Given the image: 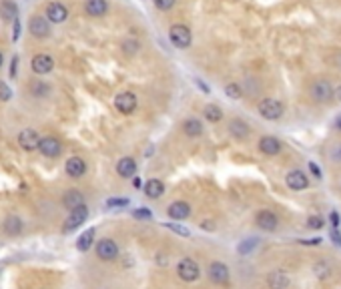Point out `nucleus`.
I'll return each mask as SVG.
<instances>
[{"instance_id":"obj_1","label":"nucleus","mask_w":341,"mask_h":289,"mask_svg":"<svg viewBox=\"0 0 341 289\" xmlns=\"http://www.w3.org/2000/svg\"><path fill=\"white\" fill-rule=\"evenodd\" d=\"M309 95H311V99H313L315 103H327V101H331V97L335 95V89H333V85H331L329 80L319 78V80H315V82L311 85Z\"/></svg>"},{"instance_id":"obj_2","label":"nucleus","mask_w":341,"mask_h":289,"mask_svg":"<svg viewBox=\"0 0 341 289\" xmlns=\"http://www.w3.org/2000/svg\"><path fill=\"white\" fill-rule=\"evenodd\" d=\"M177 273H179V277H181L183 281L191 283V281H197V279H199L201 269H199L197 261H193L191 257H185V259H181V261L177 263Z\"/></svg>"},{"instance_id":"obj_3","label":"nucleus","mask_w":341,"mask_h":289,"mask_svg":"<svg viewBox=\"0 0 341 289\" xmlns=\"http://www.w3.org/2000/svg\"><path fill=\"white\" fill-rule=\"evenodd\" d=\"M257 111H259V115L263 116V118H267V120H277V118L283 116L285 109L277 99H263V101L259 103Z\"/></svg>"},{"instance_id":"obj_4","label":"nucleus","mask_w":341,"mask_h":289,"mask_svg":"<svg viewBox=\"0 0 341 289\" xmlns=\"http://www.w3.org/2000/svg\"><path fill=\"white\" fill-rule=\"evenodd\" d=\"M87 219H89V209H87V205H80V207H76V209H72V211L68 213L62 231L64 233L74 231V229H78Z\"/></svg>"},{"instance_id":"obj_5","label":"nucleus","mask_w":341,"mask_h":289,"mask_svg":"<svg viewBox=\"0 0 341 289\" xmlns=\"http://www.w3.org/2000/svg\"><path fill=\"white\" fill-rule=\"evenodd\" d=\"M170 43L177 47V49H187L191 45V30L185 26V24H173L170 26Z\"/></svg>"},{"instance_id":"obj_6","label":"nucleus","mask_w":341,"mask_h":289,"mask_svg":"<svg viewBox=\"0 0 341 289\" xmlns=\"http://www.w3.org/2000/svg\"><path fill=\"white\" fill-rule=\"evenodd\" d=\"M114 109L122 115H131L137 111V95L135 93H120L114 97Z\"/></svg>"},{"instance_id":"obj_7","label":"nucleus","mask_w":341,"mask_h":289,"mask_svg":"<svg viewBox=\"0 0 341 289\" xmlns=\"http://www.w3.org/2000/svg\"><path fill=\"white\" fill-rule=\"evenodd\" d=\"M255 223L259 225V229H263V231H275L277 227H279V219H277V215L273 213V211H269V209H263V211H259L257 213V217H255Z\"/></svg>"},{"instance_id":"obj_8","label":"nucleus","mask_w":341,"mask_h":289,"mask_svg":"<svg viewBox=\"0 0 341 289\" xmlns=\"http://www.w3.org/2000/svg\"><path fill=\"white\" fill-rule=\"evenodd\" d=\"M97 255H99L103 261H113V259L118 257V247H116V243H114L113 239L105 237V239H101V241L97 243Z\"/></svg>"},{"instance_id":"obj_9","label":"nucleus","mask_w":341,"mask_h":289,"mask_svg":"<svg viewBox=\"0 0 341 289\" xmlns=\"http://www.w3.org/2000/svg\"><path fill=\"white\" fill-rule=\"evenodd\" d=\"M209 279L213 281V283H217V285H225L229 283V267L225 263H221V261H213L211 265H209Z\"/></svg>"},{"instance_id":"obj_10","label":"nucleus","mask_w":341,"mask_h":289,"mask_svg":"<svg viewBox=\"0 0 341 289\" xmlns=\"http://www.w3.org/2000/svg\"><path fill=\"white\" fill-rule=\"evenodd\" d=\"M38 151H40L45 157H49V159H57L58 155H60V151H62V145H60V141L55 139V137H45V139H40Z\"/></svg>"},{"instance_id":"obj_11","label":"nucleus","mask_w":341,"mask_h":289,"mask_svg":"<svg viewBox=\"0 0 341 289\" xmlns=\"http://www.w3.org/2000/svg\"><path fill=\"white\" fill-rule=\"evenodd\" d=\"M18 143H20V147L24 151H34L40 145V137H38V133L34 129H24L18 135Z\"/></svg>"},{"instance_id":"obj_12","label":"nucleus","mask_w":341,"mask_h":289,"mask_svg":"<svg viewBox=\"0 0 341 289\" xmlns=\"http://www.w3.org/2000/svg\"><path fill=\"white\" fill-rule=\"evenodd\" d=\"M28 28H30L32 36H36V38H45V36L51 34V26H49V20L45 16H32L28 20Z\"/></svg>"},{"instance_id":"obj_13","label":"nucleus","mask_w":341,"mask_h":289,"mask_svg":"<svg viewBox=\"0 0 341 289\" xmlns=\"http://www.w3.org/2000/svg\"><path fill=\"white\" fill-rule=\"evenodd\" d=\"M285 181H287V187H289V189H293V191H303V189H307V187H309V179H307V175L303 173V171H299V169L289 171L287 177H285Z\"/></svg>"},{"instance_id":"obj_14","label":"nucleus","mask_w":341,"mask_h":289,"mask_svg":"<svg viewBox=\"0 0 341 289\" xmlns=\"http://www.w3.org/2000/svg\"><path fill=\"white\" fill-rule=\"evenodd\" d=\"M64 171L68 177H72V179H80L82 175L87 173V163L80 159V157H70L68 161H66V165H64Z\"/></svg>"},{"instance_id":"obj_15","label":"nucleus","mask_w":341,"mask_h":289,"mask_svg":"<svg viewBox=\"0 0 341 289\" xmlns=\"http://www.w3.org/2000/svg\"><path fill=\"white\" fill-rule=\"evenodd\" d=\"M167 213H169L170 219H175V221H183V219H187V217L191 215V205H189V203H185V201H175V203H170L169 205Z\"/></svg>"},{"instance_id":"obj_16","label":"nucleus","mask_w":341,"mask_h":289,"mask_svg":"<svg viewBox=\"0 0 341 289\" xmlns=\"http://www.w3.org/2000/svg\"><path fill=\"white\" fill-rule=\"evenodd\" d=\"M55 68V60L49 55H36L32 58V70L36 74H49Z\"/></svg>"},{"instance_id":"obj_17","label":"nucleus","mask_w":341,"mask_h":289,"mask_svg":"<svg viewBox=\"0 0 341 289\" xmlns=\"http://www.w3.org/2000/svg\"><path fill=\"white\" fill-rule=\"evenodd\" d=\"M66 16H68V10H66L60 2H51V4L47 6V18H49L51 22L60 24V22L66 20Z\"/></svg>"},{"instance_id":"obj_18","label":"nucleus","mask_w":341,"mask_h":289,"mask_svg":"<svg viewBox=\"0 0 341 289\" xmlns=\"http://www.w3.org/2000/svg\"><path fill=\"white\" fill-rule=\"evenodd\" d=\"M259 149H261V153L273 157V155H279V153H281L283 145H281V141L275 139V137H263V139L259 141Z\"/></svg>"},{"instance_id":"obj_19","label":"nucleus","mask_w":341,"mask_h":289,"mask_svg":"<svg viewBox=\"0 0 341 289\" xmlns=\"http://www.w3.org/2000/svg\"><path fill=\"white\" fill-rule=\"evenodd\" d=\"M267 283H269L271 289H287L289 287V275L285 273L283 269H275V271L269 273Z\"/></svg>"},{"instance_id":"obj_20","label":"nucleus","mask_w":341,"mask_h":289,"mask_svg":"<svg viewBox=\"0 0 341 289\" xmlns=\"http://www.w3.org/2000/svg\"><path fill=\"white\" fill-rule=\"evenodd\" d=\"M116 173L120 175L122 179L135 177V173H137V163H135V159H133V157H122V159L118 161V165H116Z\"/></svg>"},{"instance_id":"obj_21","label":"nucleus","mask_w":341,"mask_h":289,"mask_svg":"<svg viewBox=\"0 0 341 289\" xmlns=\"http://www.w3.org/2000/svg\"><path fill=\"white\" fill-rule=\"evenodd\" d=\"M84 10H87V14H89V16L99 18V16H105V14H107L109 4H107V0H87Z\"/></svg>"},{"instance_id":"obj_22","label":"nucleus","mask_w":341,"mask_h":289,"mask_svg":"<svg viewBox=\"0 0 341 289\" xmlns=\"http://www.w3.org/2000/svg\"><path fill=\"white\" fill-rule=\"evenodd\" d=\"M229 133H231L235 139H247L249 133H251V129H249V125H247L245 120L233 118V120L229 122Z\"/></svg>"},{"instance_id":"obj_23","label":"nucleus","mask_w":341,"mask_h":289,"mask_svg":"<svg viewBox=\"0 0 341 289\" xmlns=\"http://www.w3.org/2000/svg\"><path fill=\"white\" fill-rule=\"evenodd\" d=\"M62 203H64V207H66V209H70V211H72V209H76V207L84 205V197H82V193H80V191L70 189V191H66V193H64Z\"/></svg>"},{"instance_id":"obj_24","label":"nucleus","mask_w":341,"mask_h":289,"mask_svg":"<svg viewBox=\"0 0 341 289\" xmlns=\"http://www.w3.org/2000/svg\"><path fill=\"white\" fill-rule=\"evenodd\" d=\"M163 193H165V185H163V181H159V179H151V181H147V185H145V195H147L149 199H159Z\"/></svg>"},{"instance_id":"obj_25","label":"nucleus","mask_w":341,"mask_h":289,"mask_svg":"<svg viewBox=\"0 0 341 289\" xmlns=\"http://www.w3.org/2000/svg\"><path fill=\"white\" fill-rule=\"evenodd\" d=\"M0 16L6 20V22H14L16 16H18V8L12 0H2L0 2Z\"/></svg>"},{"instance_id":"obj_26","label":"nucleus","mask_w":341,"mask_h":289,"mask_svg":"<svg viewBox=\"0 0 341 289\" xmlns=\"http://www.w3.org/2000/svg\"><path fill=\"white\" fill-rule=\"evenodd\" d=\"M183 133L187 137H199L203 133V122L199 118H187L183 122Z\"/></svg>"},{"instance_id":"obj_27","label":"nucleus","mask_w":341,"mask_h":289,"mask_svg":"<svg viewBox=\"0 0 341 289\" xmlns=\"http://www.w3.org/2000/svg\"><path fill=\"white\" fill-rule=\"evenodd\" d=\"M95 229H87V231L82 233L80 237H78V241H76V249L78 251H89L91 249V245H93V241H95Z\"/></svg>"},{"instance_id":"obj_28","label":"nucleus","mask_w":341,"mask_h":289,"mask_svg":"<svg viewBox=\"0 0 341 289\" xmlns=\"http://www.w3.org/2000/svg\"><path fill=\"white\" fill-rule=\"evenodd\" d=\"M4 231L8 233V235H18V233L22 231V221H20L16 215L6 217V221H4Z\"/></svg>"},{"instance_id":"obj_29","label":"nucleus","mask_w":341,"mask_h":289,"mask_svg":"<svg viewBox=\"0 0 341 289\" xmlns=\"http://www.w3.org/2000/svg\"><path fill=\"white\" fill-rule=\"evenodd\" d=\"M203 115L207 120H211V122H219L221 118H223V111L217 107V105H207L205 109H203Z\"/></svg>"},{"instance_id":"obj_30","label":"nucleus","mask_w":341,"mask_h":289,"mask_svg":"<svg viewBox=\"0 0 341 289\" xmlns=\"http://www.w3.org/2000/svg\"><path fill=\"white\" fill-rule=\"evenodd\" d=\"M49 91H51L49 85H45V82H40V80H36V82L30 85V93H32L34 97H47Z\"/></svg>"},{"instance_id":"obj_31","label":"nucleus","mask_w":341,"mask_h":289,"mask_svg":"<svg viewBox=\"0 0 341 289\" xmlns=\"http://www.w3.org/2000/svg\"><path fill=\"white\" fill-rule=\"evenodd\" d=\"M225 95H227L229 99H241L243 97V91H241V87L239 85H235V82H229L227 87H225Z\"/></svg>"},{"instance_id":"obj_32","label":"nucleus","mask_w":341,"mask_h":289,"mask_svg":"<svg viewBox=\"0 0 341 289\" xmlns=\"http://www.w3.org/2000/svg\"><path fill=\"white\" fill-rule=\"evenodd\" d=\"M122 51H124L126 55H135V53L139 51V43H137L135 38H126V40L122 43Z\"/></svg>"},{"instance_id":"obj_33","label":"nucleus","mask_w":341,"mask_h":289,"mask_svg":"<svg viewBox=\"0 0 341 289\" xmlns=\"http://www.w3.org/2000/svg\"><path fill=\"white\" fill-rule=\"evenodd\" d=\"M255 245H257V239H245V241L239 245V253H241V255H247Z\"/></svg>"},{"instance_id":"obj_34","label":"nucleus","mask_w":341,"mask_h":289,"mask_svg":"<svg viewBox=\"0 0 341 289\" xmlns=\"http://www.w3.org/2000/svg\"><path fill=\"white\" fill-rule=\"evenodd\" d=\"M313 271H315V273H317V275H319L321 279H323V277H327V275L331 273V269H329V265H327V263H323V261H321V263H315V267H313Z\"/></svg>"},{"instance_id":"obj_35","label":"nucleus","mask_w":341,"mask_h":289,"mask_svg":"<svg viewBox=\"0 0 341 289\" xmlns=\"http://www.w3.org/2000/svg\"><path fill=\"white\" fill-rule=\"evenodd\" d=\"M307 227L309 229H321L323 227V217L321 215H313L307 219Z\"/></svg>"},{"instance_id":"obj_36","label":"nucleus","mask_w":341,"mask_h":289,"mask_svg":"<svg viewBox=\"0 0 341 289\" xmlns=\"http://www.w3.org/2000/svg\"><path fill=\"white\" fill-rule=\"evenodd\" d=\"M12 99V91H10V87L4 82V80H0V101H10Z\"/></svg>"},{"instance_id":"obj_37","label":"nucleus","mask_w":341,"mask_h":289,"mask_svg":"<svg viewBox=\"0 0 341 289\" xmlns=\"http://www.w3.org/2000/svg\"><path fill=\"white\" fill-rule=\"evenodd\" d=\"M165 227H167V229H170V231L179 233V235H183V237H189V235H191V231H189L187 227H183V225H175V223H165Z\"/></svg>"},{"instance_id":"obj_38","label":"nucleus","mask_w":341,"mask_h":289,"mask_svg":"<svg viewBox=\"0 0 341 289\" xmlns=\"http://www.w3.org/2000/svg\"><path fill=\"white\" fill-rule=\"evenodd\" d=\"M105 205H107L109 209H113V207H126L129 201H126V199H109Z\"/></svg>"},{"instance_id":"obj_39","label":"nucleus","mask_w":341,"mask_h":289,"mask_svg":"<svg viewBox=\"0 0 341 289\" xmlns=\"http://www.w3.org/2000/svg\"><path fill=\"white\" fill-rule=\"evenodd\" d=\"M137 219H151V211L149 209H145V207H139V209H135V213H133Z\"/></svg>"},{"instance_id":"obj_40","label":"nucleus","mask_w":341,"mask_h":289,"mask_svg":"<svg viewBox=\"0 0 341 289\" xmlns=\"http://www.w3.org/2000/svg\"><path fill=\"white\" fill-rule=\"evenodd\" d=\"M155 6L159 10H169V8L175 6V0H155Z\"/></svg>"},{"instance_id":"obj_41","label":"nucleus","mask_w":341,"mask_h":289,"mask_svg":"<svg viewBox=\"0 0 341 289\" xmlns=\"http://www.w3.org/2000/svg\"><path fill=\"white\" fill-rule=\"evenodd\" d=\"M331 241L337 245V247H341V233H339V229H331Z\"/></svg>"},{"instance_id":"obj_42","label":"nucleus","mask_w":341,"mask_h":289,"mask_svg":"<svg viewBox=\"0 0 341 289\" xmlns=\"http://www.w3.org/2000/svg\"><path fill=\"white\" fill-rule=\"evenodd\" d=\"M329 219H331V227H333V229H339V213H337V211H331V217H329Z\"/></svg>"},{"instance_id":"obj_43","label":"nucleus","mask_w":341,"mask_h":289,"mask_svg":"<svg viewBox=\"0 0 341 289\" xmlns=\"http://www.w3.org/2000/svg\"><path fill=\"white\" fill-rule=\"evenodd\" d=\"M331 157H333L337 163H341V143L339 145H335V147L331 149Z\"/></svg>"},{"instance_id":"obj_44","label":"nucleus","mask_w":341,"mask_h":289,"mask_svg":"<svg viewBox=\"0 0 341 289\" xmlns=\"http://www.w3.org/2000/svg\"><path fill=\"white\" fill-rule=\"evenodd\" d=\"M321 241H323L321 237H315V239H301L299 243H301V245H319Z\"/></svg>"},{"instance_id":"obj_45","label":"nucleus","mask_w":341,"mask_h":289,"mask_svg":"<svg viewBox=\"0 0 341 289\" xmlns=\"http://www.w3.org/2000/svg\"><path fill=\"white\" fill-rule=\"evenodd\" d=\"M309 171H311V173L315 175L317 179H321V169H319V167H317L315 163H309Z\"/></svg>"},{"instance_id":"obj_46","label":"nucleus","mask_w":341,"mask_h":289,"mask_svg":"<svg viewBox=\"0 0 341 289\" xmlns=\"http://www.w3.org/2000/svg\"><path fill=\"white\" fill-rule=\"evenodd\" d=\"M201 227H203L205 231H213V229H215V225H213V221H203V223H201Z\"/></svg>"},{"instance_id":"obj_47","label":"nucleus","mask_w":341,"mask_h":289,"mask_svg":"<svg viewBox=\"0 0 341 289\" xmlns=\"http://www.w3.org/2000/svg\"><path fill=\"white\" fill-rule=\"evenodd\" d=\"M16 64H18V57L12 58V66H10V76H14V74H16Z\"/></svg>"},{"instance_id":"obj_48","label":"nucleus","mask_w":341,"mask_h":289,"mask_svg":"<svg viewBox=\"0 0 341 289\" xmlns=\"http://www.w3.org/2000/svg\"><path fill=\"white\" fill-rule=\"evenodd\" d=\"M335 129H337V131H341V115L335 118Z\"/></svg>"},{"instance_id":"obj_49","label":"nucleus","mask_w":341,"mask_h":289,"mask_svg":"<svg viewBox=\"0 0 341 289\" xmlns=\"http://www.w3.org/2000/svg\"><path fill=\"white\" fill-rule=\"evenodd\" d=\"M333 97H337V101L341 103V87L337 89V91H335V95H333Z\"/></svg>"},{"instance_id":"obj_50","label":"nucleus","mask_w":341,"mask_h":289,"mask_svg":"<svg viewBox=\"0 0 341 289\" xmlns=\"http://www.w3.org/2000/svg\"><path fill=\"white\" fill-rule=\"evenodd\" d=\"M2 62H4V58H2V55H0V66H2Z\"/></svg>"}]
</instances>
